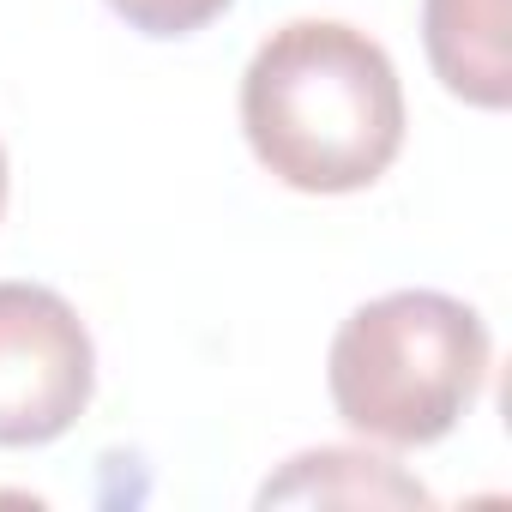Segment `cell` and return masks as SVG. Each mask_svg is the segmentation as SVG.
Listing matches in <instances>:
<instances>
[{"mask_svg": "<svg viewBox=\"0 0 512 512\" xmlns=\"http://www.w3.org/2000/svg\"><path fill=\"white\" fill-rule=\"evenodd\" d=\"M241 133L296 193H362L404 151L398 67L356 25L296 19L241 73Z\"/></svg>", "mask_w": 512, "mask_h": 512, "instance_id": "obj_1", "label": "cell"}, {"mask_svg": "<svg viewBox=\"0 0 512 512\" xmlns=\"http://www.w3.org/2000/svg\"><path fill=\"white\" fill-rule=\"evenodd\" d=\"M488 380V326L440 290L362 302L326 356L338 416L380 446H428L464 422Z\"/></svg>", "mask_w": 512, "mask_h": 512, "instance_id": "obj_2", "label": "cell"}, {"mask_svg": "<svg viewBox=\"0 0 512 512\" xmlns=\"http://www.w3.org/2000/svg\"><path fill=\"white\" fill-rule=\"evenodd\" d=\"M97 386V350L67 296L0 284V446L61 440Z\"/></svg>", "mask_w": 512, "mask_h": 512, "instance_id": "obj_3", "label": "cell"}, {"mask_svg": "<svg viewBox=\"0 0 512 512\" xmlns=\"http://www.w3.org/2000/svg\"><path fill=\"white\" fill-rule=\"evenodd\" d=\"M422 43L452 97L512 103V0H422Z\"/></svg>", "mask_w": 512, "mask_h": 512, "instance_id": "obj_4", "label": "cell"}, {"mask_svg": "<svg viewBox=\"0 0 512 512\" xmlns=\"http://www.w3.org/2000/svg\"><path fill=\"white\" fill-rule=\"evenodd\" d=\"M290 500H320V506H428V488L398 476L374 452L320 446V452L290 458V470L260 488V506H290Z\"/></svg>", "mask_w": 512, "mask_h": 512, "instance_id": "obj_5", "label": "cell"}, {"mask_svg": "<svg viewBox=\"0 0 512 512\" xmlns=\"http://www.w3.org/2000/svg\"><path fill=\"white\" fill-rule=\"evenodd\" d=\"M109 7L145 37H193L217 13H229V0H109Z\"/></svg>", "mask_w": 512, "mask_h": 512, "instance_id": "obj_6", "label": "cell"}, {"mask_svg": "<svg viewBox=\"0 0 512 512\" xmlns=\"http://www.w3.org/2000/svg\"><path fill=\"white\" fill-rule=\"evenodd\" d=\"M0 211H7V151H0Z\"/></svg>", "mask_w": 512, "mask_h": 512, "instance_id": "obj_7", "label": "cell"}]
</instances>
